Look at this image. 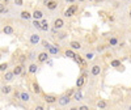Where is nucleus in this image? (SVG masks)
<instances>
[{
  "mask_svg": "<svg viewBox=\"0 0 131 110\" xmlns=\"http://www.w3.org/2000/svg\"><path fill=\"white\" fill-rule=\"evenodd\" d=\"M18 98H20L21 101H24V102H28V101L30 100V96H29V93H26V92H21Z\"/></svg>",
  "mask_w": 131,
  "mask_h": 110,
  "instance_id": "8",
  "label": "nucleus"
},
{
  "mask_svg": "<svg viewBox=\"0 0 131 110\" xmlns=\"http://www.w3.org/2000/svg\"><path fill=\"white\" fill-rule=\"evenodd\" d=\"M32 89H33V92H34V93H37V94H38V93H41V86L38 85L37 83H33V84H32Z\"/></svg>",
  "mask_w": 131,
  "mask_h": 110,
  "instance_id": "16",
  "label": "nucleus"
},
{
  "mask_svg": "<svg viewBox=\"0 0 131 110\" xmlns=\"http://www.w3.org/2000/svg\"><path fill=\"white\" fill-rule=\"evenodd\" d=\"M59 38H62V39H63V38H66V33H62V34H59Z\"/></svg>",
  "mask_w": 131,
  "mask_h": 110,
  "instance_id": "37",
  "label": "nucleus"
},
{
  "mask_svg": "<svg viewBox=\"0 0 131 110\" xmlns=\"http://www.w3.org/2000/svg\"><path fill=\"white\" fill-rule=\"evenodd\" d=\"M63 25H64V22H63V20H62V19H57L55 21H54V28H55V29L63 28Z\"/></svg>",
  "mask_w": 131,
  "mask_h": 110,
  "instance_id": "7",
  "label": "nucleus"
},
{
  "mask_svg": "<svg viewBox=\"0 0 131 110\" xmlns=\"http://www.w3.org/2000/svg\"><path fill=\"white\" fill-rule=\"evenodd\" d=\"M50 54H52V55H55V54H58L59 52V49H58V47L57 46H50Z\"/></svg>",
  "mask_w": 131,
  "mask_h": 110,
  "instance_id": "22",
  "label": "nucleus"
},
{
  "mask_svg": "<svg viewBox=\"0 0 131 110\" xmlns=\"http://www.w3.org/2000/svg\"><path fill=\"white\" fill-rule=\"evenodd\" d=\"M110 45H117V39L111 38V39H110Z\"/></svg>",
  "mask_w": 131,
  "mask_h": 110,
  "instance_id": "34",
  "label": "nucleus"
},
{
  "mask_svg": "<svg viewBox=\"0 0 131 110\" xmlns=\"http://www.w3.org/2000/svg\"><path fill=\"white\" fill-rule=\"evenodd\" d=\"M67 2H70V3H72V2H75V0H67Z\"/></svg>",
  "mask_w": 131,
  "mask_h": 110,
  "instance_id": "41",
  "label": "nucleus"
},
{
  "mask_svg": "<svg viewBox=\"0 0 131 110\" xmlns=\"http://www.w3.org/2000/svg\"><path fill=\"white\" fill-rule=\"evenodd\" d=\"M130 109H131V106H130Z\"/></svg>",
  "mask_w": 131,
  "mask_h": 110,
  "instance_id": "47",
  "label": "nucleus"
},
{
  "mask_svg": "<svg viewBox=\"0 0 131 110\" xmlns=\"http://www.w3.org/2000/svg\"><path fill=\"white\" fill-rule=\"evenodd\" d=\"M13 77H14V74H13V72H5L4 80H5V81H12Z\"/></svg>",
  "mask_w": 131,
  "mask_h": 110,
  "instance_id": "14",
  "label": "nucleus"
},
{
  "mask_svg": "<svg viewBox=\"0 0 131 110\" xmlns=\"http://www.w3.org/2000/svg\"><path fill=\"white\" fill-rule=\"evenodd\" d=\"M34 58H37L35 54H34V52H30V54H29V59H34Z\"/></svg>",
  "mask_w": 131,
  "mask_h": 110,
  "instance_id": "33",
  "label": "nucleus"
},
{
  "mask_svg": "<svg viewBox=\"0 0 131 110\" xmlns=\"http://www.w3.org/2000/svg\"><path fill=\"white\" fill-rule=\"evenodd\" d=\"M14 4L16 5H22L24 3H22V0H14Z\"/></svg>",
  "mask_w": 131,
  "mask_h": 110,
  "instance_id": "32",
  "label": "nucleus"
},
{
  "mask_svg": "<svg viewBox=\"0 0 131 110\" xmlns=\"http://www.w3.org/2000/svg\"><path fill=\"white\" fill-rule=\"evenodd\" d=\"M70 46H71L72 50H80V49H81V45H80V42H78V41H72V42L70 43Z\"/></svg>",
  "mask_w": 131,
  "mask_h": 110,
  "instance_id": "13",
  "label": "nucleus"
},
{
  "mask_svg": "<svg viewBox=\"0 0 131 110\" xmlns=\"http://www.w3.org/2000/svg\"><path fill=\"white\" fill-rule=\"evenodd\" d=\"M2 90L4 94H8V93H11V90H12V86H9V85H4V86H2Z\"/></svg>",
  "mask_w": 131,
  "mask_h": 110,
  "instance_id": "17",
  "label": "nucleus"
},
{
  "mask_svg": "<svg viewBox=\"0 0 131 110\" xmlns=\"http://www.w3.org/2000/svg\"><path fill=\"white\" fill-rule=\"evenodd\" d=\"M79 2H84V0H79Z\"/></svg>",
  "mask_w": 131,
  "mask_h": 110,
  "instance_id": "44",
  "label": "nucleus"
},
{
  "mask_svg": "<svg viewBox=\"0 0 131 110\" xmlns=\"http://www.w3.org/2000/svg\"><path fill=\"white\" fill-rule=\"evenodd\" d=\"M37 69H38L37 64H30V66H29V72H30V74H35Z\"/></svg>",
  "mask_w": 131,
  "mask_h": 110,
  "instance_id": "23",
  "label": "nucleus"
},
{
  "mask_svg": "<svg viewBox=\"0 0 131 110\" xmlns=\"http://www.w3.org/2000/svg\"><path fill=\"white\" fill-rule=\"evenodd\" d=\"M85 58H87V59H89V60H92V59H93V58H95V55H93V54H92V52H88V54L85 55Z\"/></svg>",
  "mask_w": 131,
  "mask_h": 110,
  "instance_id": "31",
  "label": "nucleus"
},
{
  "mask_svg": "<svg viewBox=\"0 0 131 110\" xmlns=\"http://www.w3.org/2000/svg\"><path fill=\"white\" fill-rule=\"evenodd\" d=\"M42 46L45 47V49H50V46H51V45H50L47 41H42Z\"/></svg>",
  "mask_w": 131,
  "mask_h": 110,
  "instance_id": "29",
  "label": "nucleus"
},
{
  "mask_svg": "<svg viewBox=\"0 0 131 110\" xmlns=\"http://www.w3.org/2000/svg\"><path fill=\"white\" fill-rule=\"evenodd\" d=\"M104 50V46H98L97 47V51H102Z\"/></svg>",
  "mask_w": 131,
  "mask_h": 110,
  "instance_id": "38",
  "label": "nucleus"
},
{
  "mask_svg": "<svg viewBox=\"0 0 131 110\" xmlns=\"http://www.w3.org/2000/svg\"><path fill=\"white\" fill-rule=\"evenodd\" d=\"M81 92H76V93H73V98L76 100V101H80L81 100Z\"/></svg>",
  "mask_w": 131,
  "mask_h": 110,
  "instance_id": "25",
  "label": "nucleus"
},
{
  "mask_svg": "<svg viewBox=\"0 0 131 110\" xmlns=\"http://www.w3.org/2000/svg\"><path fill=\"white\" fill-rule=\"evenodd\" d=\"M121 66V62L119 60H113L111 62V67H119Z\"/></svg>",
  "mask_w": 131,
  "mask_h": 110,
  "instance_id": "28",
  "label": "nucleus"
},
{
  "mask_svg": "<svg viewBox=\"0 0 131 110\" xmlns=\"http://www.w3.org/2000/svg\"><path fill=\"white\" fill-rule=\"evenodd\" d=\"M96 2H102V0H96Z\"/></svg>",
  "mask_w": 131,
  "mask_h": 110,
  "instance_id": "43",
  "label": "nucleus"
},
{
  "mask_svg": "<svg viewBox=\"0 0 131 110\" xmlns=\"http://www.w3.org/2000/svg\"><path fill=\"white\" fill-rule=\"evenodd\" d=\"M106 106H107V104H106V101H104V100H101V101L97 102V107H98V109H105Z\"/></svg>",
  "mask_w": 131,
  "mask_h": 110,
  "instance_id": "20",
  "label": "nucleus"
},
{
  "mask_svg": "<svg viewBox=\"0 0 131 110\" xmlns=\"http://www.w3.org/2000/svg\"><path fill=\"white\" fill-rule=\"evenodd\" d=\"M0 89H2V86H0Z\"/></svg>",
  "mask_w": 131,
  "mask_h": 110,
  "instance_id": "45",
  "label": "nucleus"
},
{
  "mask_svg": "<svg viewBox=\"0 0 131 110\" xmlns=\"http://www.w3.org/2000/svg\"><path fill=\"white\" fill-rule=\"evenodd\" d=\"M7 68H8V63H2L0 64V72H5Z\"/></svg>",
  "mask_w": 131,
  "mask_h": 110,
  "instance_id": "24",
  "label": "nucleus"
},
{
  "mask_svg": "<svg viewBox=\"0 0 131 110\" xmlns=\"http://www.w3.org/2000/svg\"><path fill=\"white\" fill-rule=\"evenodd\" d=\"M47 59H49V54L47 52H41L40 55H38V62H40V63L47 62Z\"/></svg>",
  "mask_w": 131,
  "mask_h": 110,
  "instance_id": "5",
  "label": "nucleus"
},
{
  "mask_svg": "<svg viewBox=\"0 0 131 110\" xmlns=\"http://www.w3.org/2000/svg\"><path fill=\"white\" fill-rule=\"evenodd\" d=\"M41 30H43V31L49 30V24H47V21H46V20L41 21Z\"/></svg>",
  "mask_w": 131,
  "mask_h": 110,
  "instance_id": "18",
  "label": "nucleus"
},
{
  "mask_svg": "<svg viewBox=\"0 0 131 110\" xmlns=\"http://www.w3.org/2000/svg\"><path fill=\"white\" fill-rule=\"evenodd\" d=\"M73 55H75V52L72 50H67L66 51V57H68V58H73Z\"/></svg>",
  "mask_w": 131,
  "mask_h": 110,
  "instance_id": "26",
  "label": "nucleus"
},
{
  "mask_svg": "<svg viewBox=\"0 0 131 110\" xmlns=\"http://www.w3.org/2000/svg\"><path fill=\"white\" fill-rule=\"evenodd\" d=\"M72 59H75V62H76V63H79V64H83L84 67H85V66H87V63H85V62H84V60L81 59V57H80V55H78V54H75Z\"/></svg>",
  "mask_w": 131,
  "mask_h": 110,
  "instance_id": "9",
  "label": "nucleus"
},
{
  "mask_svg": "<svg viewBox=\"0 0 131 110\" xmlns=\"http://www.w3.org/2000/svg\"><path fill=\"white\" fill-rule=\"evenodd\" d=\"M83 85H84V76H80L78 79V81H76V86H78V88H81Z\"/></svg>",
  "mask_w": 131,
  "mask_h": 110,
  "instance_id": "21",
  "label": "nucleus"
},
{
  "mask_svg": "<svg viewBox=\"0 0 131 110\" xmlns=\"http://www.w3.org/2000/svg\"><path fill=\"white\" fill-rule=\"evenodd\" d=\"M57 97L55 96H52V94H46L45 96V101L47 102V104H54V102H57Z\"/></svg>",
  "mask_w": 131,
  "mask_h": 110,
  "instance_id": "3",
  "label": "nucleus"
},
{
  "mask_svg": "<svg viewBox=\"0 0 131 110\" xmlns=\"http://www.w3.org/2000/svg\"><path fill=\"white\" fill-rule=\"evenodd\" d=\"M32 16H33V17H34L35 20H41V19L43 17V13H42L40 9H35V11L33 12V14H32Z\"/></svg>",
  "mask_w": 131,
  "mask_h": 110,
  "instance_id": "12",
  "label": "nucleus"
},
{
  "mask_svg": "<svg viewBox=\"0 0 131 110\" xmlns=\"http://www.w3.org/2000/svg\"><path fill=\"white\" fill-rule=\"evenodd\" d=\"M9 2V0H4V4H7V3H8Z\"/></svg>",
  "mask_w": 131,
  "mask_h": 110,
  "instance_id": "40",
  "label": "nucleus"
},
{
  "mask_svg": "<svg viewBox=\"0 0 131 110\" xmlns=\"http://www.w3.org/2000/svg\"><path fill=\"white\" fill-rule=\"evenodd\" d=\"M13 31H14V29H13L11 25H5V26L3 28V33H4L5 35H11V34H13Z\"/></svg>",
  "mask_w": 131,
  "mask_h": 110,
  "instance_id": "4",
  "label": "nucleus"
},
{
  "mask_svg": "<svg viewBox=\"0 0 131 110\" xmlns=\"http://www.w3.org/2000/svg\"><path fill=\"white\" fill-rule=\"evenodd\" d=\"M37 110H43V106H41V105H38L37 107H35Z\"/></svg>",
  "mask_w": 131,
  "mask_h": 110,
  "instance_id": "39",
  "label": "nucleus"
},
{
  "mask_svg": "<svg viewBox=\"0 0 131 110\" xmlns=\"http://www.w3.org/2000/svg\"><path fill=\"white\" fill-rule=\"evenodd\" d=\"M100 72H101V67H100V66L95 64L93 67H92V75H93V76H97V75H100Z\"/></svg>",
  "mask_w": 131,
  "mask_h": 110,
  "instance_id": "11",
  "label": "nucleus"
},
{
  "mask_svg": "<svg viewBox=\"0 0 131 110\" xmlns=\"http://www.w3.org/2000/svg\"><path fill=\"white\" fill-rule=\"evenodd\" d=\"M40 41H41V38H40V35H38L37 33L30 35V43H32V45H37Z\"/></svg>",
  "mask_w": 131,
  "mask_h": 110,
  "instance_id": "6",
  "label": "nucleus"
},
{
  "mask_svg": "<svg viewBox=\"0 0 131 110\" xmlns=\"http://www.w3.org/2000/svg\"><path fill=\"white\" fill-rule=\"evenodd\" d=\"M58 102H59V105H62V106H66V105H68L70 104V96H62L59 100H58Z\"/></svg>",
  "mask_w": 131,
  "mask_h": 110,
  "instance_id": "2",
  "label": "nucleus"
},
{
  "mask_svg": "<svg viewBox=\"0 0 131 110\" xmlns=\"http://www.w3.org/2000/svg\"><path fill=\"white\" fill-rule=\"evenodd\" d=\"M79 109H80V110H88L89 107H88V106H85V105H83V106H80Z\"/></svg>",
  "mask_w": 131,
  "mask_h": 110,
  "instance_id": "35",
  "label": "nucleus"
},
{
  "mask_svg": "<svg viewBox=\"0 0 131 110\" xmlns=\"http://www.w3.org/2000/svg\"><path fill=\"white\" fill-rule=\"evenodd\" d=\"M33 26H34V28H37V29H41V22L38 21V20H35V21L33 22Z\"/></svg>",
  "mask_w": 131,
  "mask_h": 110,
  "instance_id": "27",
  "label": "nucleus"
},
{
  "mask_svg": "<svg viewBox=\"0 0 131 110\" xmlns=\"http://www.w3.org/2000/svg\"><path fill=\"white\" fill-rule=\"evenodd\" d=\"M5 12V5L4 3H0V13H4Z\"/></svg>",
  "mask_w": 131,
  "mask_h": 110,
  "instance_id": "30",
  "label": "nucleus"
},
{
  "mask_svg": "<svg viewBox=\"0 0 131 110\" xmlns=\"http://www.w3.org/2000/svg\"><path fill=\"white\" fill-rule=\"evenodd\" d=\"M30 17H32V14H30L28 11H22L21 12V19L22 20H30Z\"/></svg>",
  "mask_w": 131,
  "mask_h": 110,
  "instance_id": "15",
  "label": "nucleus"
},
{
  "mask_svg": "<svg viewBox=\"0 0 131 110\" xmlns=\"http://www.w3.org/2000/svg\"><path fill=\"white\" fill-rule=\"evenodd\" d=\"M130 19H131V8H130Z\"/></svg>",
  "mask_w": 131,
  "mask_h": 110,
  "instance_id": "42",
  "label": "nucleus"
},
{
  "mask_svg": "<svg viewBox=\"0 0 131 110\" xmlns=\"http://www.w3.org/2000/svg\"><path fill=\"white\" fill-rule=\"evenodd\" d=\"M78 8H79V7L76 5V4H72V5L64 12V16H66V17H71V16H73V13L78 11Z\"/></svg>",
  "mask_w": 131,
  "mask_h": 110,
  "instance_id": "1",
  "label": "nucleus"
},
{
  "mask_svg": "<svg viewBox=\"0 0 131 110\" xmlns=\"http://www.w3.org/2000/svg\"><path fill=\"white\" fill-rule=\"evenodd\" d=\"M89 2H92V0H89Z\"/></svg>",
  "mask_w": 131,
  "mask_h": 110,
  "instance_id": "46",
  "label": "nucleus"
},
{
  "mask_svg": "<svg viewBox=\"0 0 131 110\" xmlns=\"http://www.w3.org/2000/svg\"><path fill=\"white\" fill-rule=\"evenodd\" d=\"M46 7L52 11V9H55V8L58 7V4H57V2H54V0H50V2H46Z\"/></svg>",
  "mask_w": 131,
  "mask_h": 110,
  "instance_id": "10",
  "label": "nucleus"
},
{
  "mask_svg": "<svg viewBox=\"0 0 131 110\" xmlns=\"http://www.w3.org/2000/svg\"><path fill=\"white\" fill-rule=\"evenodd\" d=\"M73 93H75V92L71 89V90H68V92H67V96H71V94H73Z\"/></svg>",
  "mask_w": 131,
  "mask_h": 110,
  "instance_id": "36",
  "label": "nucleus"
},
{
  "mask_svg": "<svg viewBox=\"0 0 131 110\" xmlns=\"http://www.w3.org/2000/svg\"><path fill=\"white\" fill-rule=\"evenodd\" d=\"M12 72L14 74V75H20L21 72H22V66L20 64V66H16V67H14V69L12 71Z\"/></svg>",
  "mask_w": 131,
  "mask_h": 110,
  "instance_id": "19",
  "label": "nucleus"
}]
</instances>
